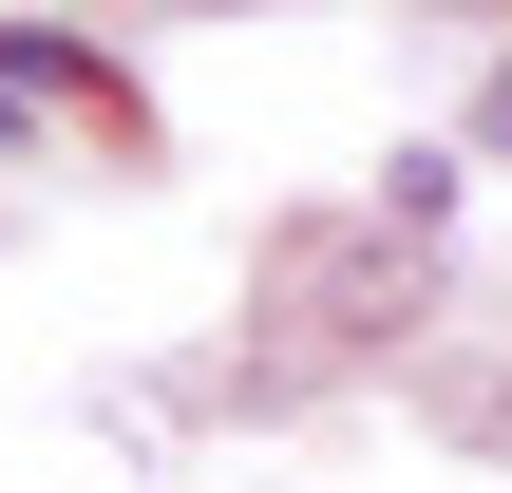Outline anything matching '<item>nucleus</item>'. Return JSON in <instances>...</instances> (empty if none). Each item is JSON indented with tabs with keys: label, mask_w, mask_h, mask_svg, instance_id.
I'll return each instance as SVG.
<instances>
[{
	"label": "nucleus",
	"mask_w": 512,
	"mask_h": 493,
	"mask_svg": "<svg viewBox=\"0 0 512 493\" xmlns=\"http://www.w3.org/2000/svg\"><path fill=\"white\" fill-rule=\"evenodd\" d=\"M494 133H512V76H494Z\"/></svg>",
	"instance_id": "1"
}]
</instances>
